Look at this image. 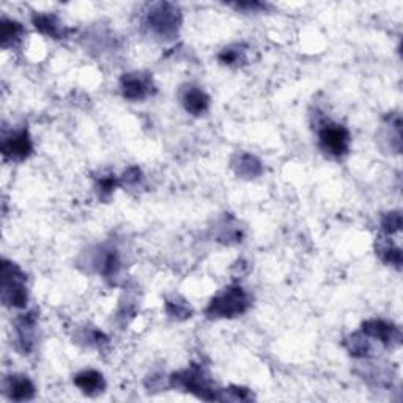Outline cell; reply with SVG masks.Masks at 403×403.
<instances>
[{"instance_id":"obj_1","label":"cell","mask_w":403,"mask_h":403,"mask_svg":"<svg viewBox=\"0 0 403 403\" xmlns=\"http://www.w3.org/2000/svg\"><path fill=\"white\" fill-rule=\"evenodd\" d=\"M250 306V296L244 292L241 287L232 285L224 288L211 299L206 307V317L218 318H235L243 315Z\"/></svg>"},{"instance_id":"obj_2","label":"cell","mask_w":403,"mask_h":403,"mask_svg":"<svg viewBox=\"0 0 403 403\" xmlns=\"http://www.w3.org/2000/svg\"><path fill=\"white\" fill-rule=\"evenodd\" d=\"M27 277L16 263L3 260L2 263V301L5 306L22 309L27 306L29 293L25 285Z\"/></svg>"},{"instance_id":"obj_3","label":"cell","mask_w":403,"mask_h":403,"mask_svg":"<svg viewBox=\"0 0 403 403\" xmlns=\"http://www.w3.org/2000/svg\"><path fill=\"white\" fill-rule=\"evenodd\" d=\"M147 24L155 35L164 40H174L181 25L180 8L169 2L155 3L147 15Z\"/></svg>"},{"instance_id":"obj_4","label":"cell","mask_w":403,"mask_h":403,"mask_svg":"<svg viewBox=\"0 0 403 403\" xmlns=\"http://www.w3.org/2000/svg\"><path fill=\"white\" fill-rule=\"evenodd\" d=\"M170 383L174 388L185 389L186 393L195 394L204 400H219V395L211 388L210 378L200 365H192V367L172 375Z\"/></svg>"},{"instance_id":"obj_5","label":"cell","mask_w":403,"mask_h":403,"mask_svg":"<svg viewBox=\"0 0 403 403\" xmlns=\"http://www.w3.org/2000/svg\"><path fill=\"white\" fill-rule=\"evenodd\" d=\"M350 131L342 125L325 122L318 129V145L326 155L342 157L350 151Z\"/></svg>"},{"instance_id":"obj_6","label":"cell","mask_w":403,"mask_h":403,"mask_svg":"<svg viewBox=\"0 0 403 403\" xmlns=\"http://www.w3.org/2000/svg\"><path fill=\"white\" fill-rule=\"evenodd\" d=\"M365 336L369 339L375 340V342L381 344L386 348H393V346H399L402 342V332L399 327L389 321H384L381 318L367 320L362 323V330Z\"/></svg>"},{"instance_id":"obj_7","label":"cell","mask_w":403,"mask_h":403,"mask_svg":"<svg viewBox=\"0 0 403 403\" xmlns=\"http://www.w3.org/2000/svg\"><path fill=\"white\" fill-rule=\"evenodd\" d=\"M120 88L126 99L142 101L153 94V79L150 74L143 73H129L125 74L120 80Z\"/></svg>"},{"instance_id":"obj_8","label":"cell","mask_w":403,"mask_h":403,"mask_svg":"<svg viewBox=\"0 0 403 403\" xmlns=\"http://www.w3.org/2000/svg\"><path fill=\"white\" fill-rule=\"evenodd\" d=\"M2 155L6 160H15V161H24L31 155L34 145H31V139L27 129H19L11 132L10 136L3 137L2 141Z\"/></svg>"},{"instance_id":"obj_9","label":"cell","mask_w":403,"mask_h":403,"mask_svg":"<svg viewBox=\"0 0 403 403\" xmlns=\"http://www.w3.org/2000/svg\"><path fill=\"white\" fill-rule=\"evenodd\" d=\"M3 393L15 402L31 400L35 397V384L25 375H10L3 380Z\"/></svg>"},{"instance_id":"obj_10","label":"cell","mask_w":403,"mask_h":403,"mask_svg":"<svg viewBox=\"0 0 403 403\" xmlns=\"http://www.w3.org/2000/svg\"><path fill=\"white\" fill-rule=\"evenodd\" d=\"M35 327H36V313L29 312L21 315L16 320V339L17 346L24 355L34 350L35 346Z\"/></svg>"},{"instance_id":"obj_11","label":"cell","mask_w":403,"mask_h":403,"mask_svg":"<svg viewBox=\"0 0 403 403\" xmlns=\"http://www.w3.org/2000/svg\"><path fill=\"white\" fill-rule=\"evenodd\" d=\"M181 103L192 115H202L210 107V97L199 87L189 85L181 92Z\"/></svg>"},{"instance_id":"obj_12","label":"cell","mask_w":403,"mask_h":403,"mask_svg":"<svg viewBox=\"0 0 403 403\" xmlns=\"http://www.w3.org/2000/svg\"><path fill=\"white\" fill-rule=\"evenodd\" d=\"M74 384L78 386L85 395H99L104 393L106 381L103 374L97 370H84L74 376Z\"/></svg>"},{"instance_id":"obj_13","label":"cell","mask_w":403,"mask_h":403,"mask_svg":"<svg viewBox=\"0 0 403 403\" xmlns=\"http://www.w3.org/2000/svg\"><path fill=\"white\" fill-rule=\"evenodd\" d=\"M35 29L41 31L43 35H48L54 40H60L62 36H65V27H63L59 17L55 15H36L31 17Z\"/></svg>"},{"instance_id":"obj_14","label":"cell","mask_w":403,"mask_h":403,"mask_svg":"<svg viewBox=\"0 0 403 403\" xmlns=\"http://www.w3.org/2000/svg\"><path fill=\"white\" fill-rule=\"evenodd\" d=\"M233 169H235L236 175L243 176V178H255V176L262 175L263 167L262 162L257 160L255 156H252L249 153H241L238 155L232 162Z\"/></svg>"},{"instance_id":"obj_15","label":"cell","mask_w":403,"mask_h":403,"mask_svg":"<svg viewBox=\"0 0 403 403\" xmlns=\"http://www.w3.org/2000/svg\"><path fill=\"white\" fill-rule=\"evenodd\" d=\"M374 340L369 339L364 332H355L345 340V346L353 358H369L374 355Z\"/></svg>"},{"instance_id":"obj_16","label":"cell","mask_w":403,"mask_h":403,"mask_svg":"<svg viewBox=\"0 0 403 403\" xmlns=\"http://www.w3.org/2000/svg\"><path fill=\"white\" fill-rule=\"evenodd\" d=\"M376 254L380 255V258L384 263L394 264V267L400 268L402 250L400 248H397V246L390 243V239L380 236V239H378V243H376Z\"/></svg>"},{"instance_id":"obj_17","label":"cell","mask_w":403,"mask_h":403,"mask_svg":"<svg viewBox=\"0 0 403 403\" xmlns=\"http://www.w3.org/2000/svg\"><path fill=\"white\" fill-rule=\"evenodd\" d=\"M99 274H103L106 279L115 277L120 271V258L115 250H103L97 260Z\"/></svg>"},{"instance_id":"obj_18","label":"cell","mask_w":403,"mask_h":403,"mask_svg":"<svg viewBox=\"0 0 403 403\" xmlns=\"http://www.w3.org/2000/svg\"><path fill=\"white\" fill-rule=\"evenodd\" d=\"M24 27L19 22L13 21V19H2V46L10 48L15 46L22 40Z\"/></svg>"},{"instance_id":"obj_19","label":"cell","mask_w":403,"mask_h":403,"mask_svg":"<svg viewBox=\"0 0 403 403\" xmlns=\"http://www.w3.org/2000/svg\"><path fill=\"white\" fill-rule=\"evenodd\" d=\"M166 311L169 313V317H172L175 320H186L192 315L191 306H189L186 301H183L180 298L167 299Z\"/></svg>"},{"instance_id":"obj_20","label":"cell","mask_w":403,"mask_h":403,"mask_svg":"<svg viewBox=\"0 0 403 403\" xmlns=\"http://www.w3.org/2000/svg\"><path fill=\"white\" fill-rule=\"evenodd\" d=\"M402 229V214L399 211L386 213L381 218V230L386 235H394Z\"/></svg>"},{"instance_id":"obj_21","label":"cell","mask_w":403,"mask_h":403,"mask_svg":"<svg viewBox=\"0 0 403 403\" xmlns=\"http://www.w3.org/2000/svg\"><path fill=\"white\" fill-rule=\"evenodd\" d=\"M218 59L220 63H224V65H238L239 62L244 60V50L239 46L225 48L224 50H220Z\"/></svg>"},{"instance_id":"obj_22","label":"cell","mask_w":403,"mask_h":403,"mask_svg":"<svg viewBox=\"0 0 403 403\" xmlns=\"http://www.w3.org/2000/svg\"><path fill=\"white\" fill-rule=\"evenodd\" d=\"M118 185V180L115 178V175H107V176H101L99 181H98V189L101 195H111L113 191H115V188Z\"/></svg>"},{"instance_id":"obj_23","label":"cell","mask_w":403,"mask_h":403,"mask_svg":"<svg viewBox=\"0 0 403 403\" xmlns=\"http://www.w3.org/2000/svg\"><path fill=\"white\" fill-rule=\"evenodd\" d=\"M142 180V172L139 167H129L123 175V183L126 185H136Z\"/></svg>"},{"instance_id":"obj_24","label":"cell","mask_w":403,"mask_h":403,"mask_svg":"<svg viewBox=\"0 0 403 403\" xmlns=\"http://www.w3.org/2000/svg\"><path fill=\"white\" fill-rule=\"evenodd\" d=\"M233 6H235V8H238V10H249V11H258V10L267 8V5L260 3V2H244V3H236Z\"/></svg>"}]
</instances>
